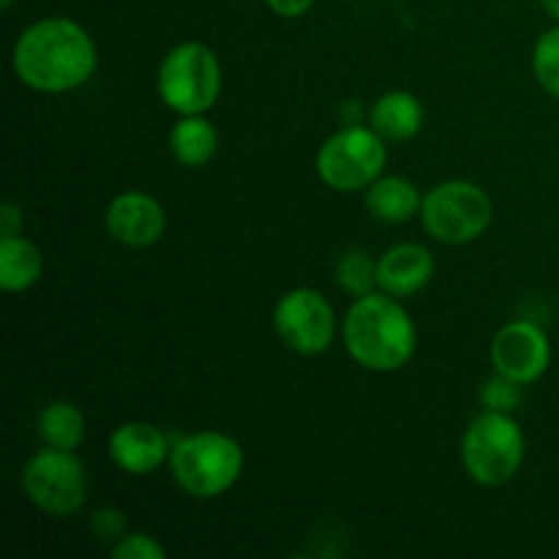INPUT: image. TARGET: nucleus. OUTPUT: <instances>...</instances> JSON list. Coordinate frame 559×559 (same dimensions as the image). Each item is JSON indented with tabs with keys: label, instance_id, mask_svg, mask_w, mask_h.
<instances>
[{
	"label": "nucleus",
	"instance_id": "1",
	"mask_svg": "<svg viewBox=\"0 0 559 559\" xmlns=\"http://www.w3.org/2000/svg\"><path fill=\"white\" fill-rule=\"evenodd\" d=\"M11 69L31 91L60 96L93 80L98 47L87 27L71 16H44L20 33L11 49Z\"/></svg>",
	"mask_w": 559,
	"mask_h": 559
},
{
	"label": "nucleus",
	"instance_id": "2",
	"mask_svg": "<svg viewBox=\"0 0 559 559\" xmlns=\"http://www.w3.org/2000/svg\"><path fill=\"white\" fill-rule=\"evenodd\" d=\"M342 344L360 369L391 374L418 353V328L399 298L380 289L353 298L342 317Z\"/></svg>",
	"mask_w": 559,
	"mask_h": 559
},
{
	"label": "nucleus",
	"instance_id": "3",
	"mask_svg": "<svg viewBox=\"0 0 559 559\" xmlns=\"http://www.w3.org/2000/svg\"><path fill=\"white\" fill-rule=\"evenodd\" d=\"M169 475L191 500H218L240 480L246 467L243 445L233 435L205 429L173 440Z\"/></svg>",
	"mask_w": 559,
	"mask_h": 559
},
{
	"label": "nucleus",
	"instance_id": "4",
	"mask_svg": "<svg viewBox=\"0 0 559 559\" xmlns=\"http://www.w3.org/2000/svg\"><path fill=\"white\" fill-rule=\"evenodd\" d=\"M222 60L202 41L175 44L158 63V98L175 115H207L222 98Z\"/></svg>",
	"mask_w": 559,
	"mask_h": 559
},
{
	"label": "nucleus",
	"instance_id": "5",
	"mask_svg": "<svg viewBox=\"0 0 559 559\" xmlns=\"http://www.w3.org/2000/svg\"><path fill=\"white\" fill-rule=\"evenodd\" d=\"M527 459V437L511 413L484 409L469 420L462 437L464 473L478 486L495 489L519 475Z\"/></svg>",
	"mask_w": 559,
	"mask_h": 559
},
{
	"label": "nucleus",
	"instance_id": "6",
	"mask_svg": "<svg viewBox=\"0 0 559 559\" xmlns=\"http://www.w3.org/2000/svg\"><path fill=\"white\" fill-rule=\"evenodd\" d=\"M388 167V142L371 126L347 123L333 131L314 158L317 178L338 194L366 191Z\"/></svg>",
	"mask_w": 559,
	"mask_h": 559
},
{
	"label": "nucleus",
	"instance_id": "7",
	"mask_svg": "<svg viewBox=\"0 0 559 559\" xmlns=\"http://www.w3.org/2000/svg\"><path fill=\"white\" fill-rule=\"evenodd\" d=\"M495 218V202L484 186L473 180H442L424 194L420 224L426 235L445 246H464L478 240Z\"/></svg>",
	"mask_w": 559,
	"mask_h": 559
},
{
	"label": "nucleus",
	"instance_id": "8",
	"mask_svg": "<svg viewBox=\"0 0 559 559\" xmlns=\"http://www.w3.org/2000/svg\"><path fill=\"white\" fill-rule=\"evenodd\" d=\"M20 484L27 502L44 516H76L87 502V469L74 451L44 445L25 462Z\"/></svg>",
	"mask_w": 559,
	"mask_h": 559
},
{
	"label": "nucleus",
	"instance_id": "9",
	"mask_svg": "<svg viewBox=\"0 0 559 559\" xmlns=\"http://www.w3.org/2000/svg\"><path fill=\"white\" fill-rule=\"evenodd\" d=\"M273 331L295 355L317 358L328 353L342 333L331 300L314 287H295L273 306Z\"/></svg>",
	"mask_w": 559,
	"mask_h": 559
},
{
	"label": "nucleus",
	"instance_id": "10",
	"mask_svg": "<svg viewBox=\"0 0 559 559\" xmlns=\"http://www.w3.org/2000/svg\"><path fill=\"white\" fill-rule=\"evenodd\" d=\"M489 355L497 374L519 385H533L549 371L551 342L538 322L511 320L495 333Z\"/></svg>",
	"mask_w": 559,
	"mask_h": 559
},
{
	"label": "nucleus",
	"instance_id": "11",
	"mask_svg": "<svg viewBox=\"0 0 559 559\" xmlns=\"http://www.w3.org/2000/svg\"><path fill=\"white\" fill-rule=\"evenodd\" d=\"M104 229L126 249H151L167 233V211L147 191H120L104 207Z\"/></svg>",
	"mask_w": 559,
	"mask_h": 559
},
{
	"label": "nucleus",
	"instance_id": "12",
	"mask_svg": "<svg viewBox=\"0 0 559 559\" xmlns=\"http://www.w3.org/2000/svg\"><path fill=\"white\" fill-rule=\"evenodd\" d=\"M107 453L120 473L142 478L169 462L173 440L151 420H126L109 435Z\"/></svg>",
	"mask_w": 559,
	"mask_h": 559
},
{
	"label": "nucleus",
	"instance_id": "13",
	"mask_svg": "<svg viewBox=\"0 0 559 559\" xmlns=\"http://www.w3.org/2000/svg\"><path fill=\"white\" fill-rule=\"evenodd\" d=\"M437 271V260L424 243L404 240L382 251L377 260V289L393 298H413L424 293Z\"/></svg>",
	"mask_w": 559,
	"mask_h": 559
},
{
	"label": "nucleus",
	"instance_id": "14",
	"mask_svg": "<svg viewBox=\"0 0 559 559\" xmlns=\"http://www.w3.org/2000/svg\"><path fill=\"white\" fill-rule=\"evenodd\" d=\"M426 109L409 91H388L369 107V126L385 142H407L420 134Z\"/></svg>",
	"mask_w": 559,
	"mask_h": 559
},
{
	"label": "nucleus",
	"instance_id": "15",
	"mask_svg": "<svg viewBox=\"0 0 559 559\" xmlns=\"http://www.w3.org/2000/svg\"><path fill=\"white\" fill-rule=\"evenodd\" d=\"M366 211L382 224H404L420 216L424 194L418 186L404 175H380L369 189L364 191Z\"/></svg>",
	"mask_w": 559,
	"mask_h": 559
},
{
	"label": "nucleus",
	"instance_id": "16",
	"mask_svg": "<svg viewBox=\"0 0 559 559\" xmlns=\"http://www.w3.org/2000/svg\"><path fill=\"white\" fill-rule=\"evenodd\" d=\"M169 151L183 167H205L218 153V129L207 115H178V123L169 131Z\"/></svg>",
	"mask_w": 559,
	"mask_h": 559
},
{
	"label": "nucleus",
	"instance_id": "17",
	"mask_svg": "<svg viewBox=\"0 0 559 559\" xmlns=\"http://www.w3.org/2000/svg\"><path fill=\"white\" fill-rule=\"evenodd\" d=\"M44 254L25 235L0 238V289L9 295L27 293L41 282Z\"/></svg>",
	"mask_w": 559,
	"mask_h": 559
},
{
	"label": "nucleus",
	"instance_id": "18",
	"mask_svg": "<svg viewBox=\"0 0 559 559\" xmlns=\"http://www.w3.org/2000/svg\"><path fill=\"white\" fill-rule=\"evenodd\" d=\"M87 418L74 402H49L38 413V437L44 445L60 448V451H76L85 442Z\"/></svg>",
	"mask_w": 559,
	"mask_h": 559
},
{
	"label": "nucleus",
	"instance_id": "19",
	"mask_svg": "<svg viewBox=\"0 0 559 559\" xmlns=\"http://www.w3.org/2000/svg\"><path fill=\"white\" fill-rule=\"evenodd\" d=\"M333 278H336L338 289L347 293L349 298H364L377 289V260L366 249L355 246L338 257Z\"/></svg>",
	"mask_w": 559,
	"mask_h": 559
},
{
	"label": "nucleus",
	"instance_id": "20",
	"mask_svg": "<svg viewBox=\"0 0 559 559\" xmlns=\"http://www.w3.org/2000/svg\"><path fill=\"white\" fill-rule=\"evenodd\" d=\"M533 76L540 91L559 98V22L538 36L533 47Z\"/></svg>",
	"mask_w": 559,
	"mask_h": 559
},
{
	"label": "nucleus",
	"instance_id": "21",
	"mask_svg": "<svg viewBox=\"0 0 559 559\" xmlns=\"http://www.w3.org/2000/svg\"><path fill=\"white\" fill-rule=\"evenodd\" d=\"M524 385H519V382L508 380V377L502 374H491L489 380L480 385V404H484V409H495V413H516L519 404H522L524 393H522Z\"/></svg>",
	"mask_w": 559,
	"mask_h": 559
},
{
	"label": "nucleus",
	"instance_id": "22",
	"mask_svg": "<svg viewBox=\"0 0 559 559\" xmlns=\"http://www.w3.org/2000/svg\"><path fill=\"white\" fill-rule=\"evenodd\" d=\"M109 557L112 559H167V549L158 544L156 535L151 533H126L123 538L115 540L109 546Z\"/></svg>",
	"mask_w": 559,
	"mask_h": 559
},
{
	"label": "nucleus",
	"instance_id": "23",
	"mask_svg": "<svg viewBox=\"0 0 559 559\" xmlns=\"http://www.w3.org/2000/svg\"><path fill=\"white\" fill-rule=\"evenodd\" d=\"M91 530L98 540L104 544H115V540L123 538L129 533V522H126V513L120 508H98L91 516Z\"/></svg>",
	"mask_w": 559,
	"mask_h": 559
},
{
	"label": "nucleus",
	"instance_id": "24",
	"mask_svg": "<svg viewBox=\"0 0 559 559\" xmlns=\"http://www.w3.org/2000/svg\"><path fill=\"white\" fill-rule=\"evenodd\" d=\"M314 3L317 0H265L267 9L282 20H300L314 9Z\"/></svg>",
	"mask_w": 559,
	"mask_h": 559
},
{
	"label": "nucleus",
	"instance_id": "25",
	"mask_svg": "<svg viewBox=\"0 0 559 559\" xmlns=\"http://www.w3.org/2000/svg\"><path fill=\"white\" fill-rule=\"evenodd\" d=\"M22 224H25V216H22V207L16 202L5 200L0 205V238H11V235H22Z\"/></svg>",
	"mask_w": 559,
	"mask_h": 559
},
{
	"label": "nucleus",
	"instance_id": "26",
	"mask_svg": "<svg viewBox=\"0 0 559 559\" xmlns=\"http://www.w3.org/2000/svg\"><path fill=\"white\" fill-rule=\"evenodd\" d=\"M540 9H544L551 20L559 22V0H540Z\"/></svg>",
	"mask_w": 559,
	"mask_h": 559
},
{
	"label": "nucleus",
	"instance_id": "27",
	"mask_svg": "<svg viewBox=\"0 0 559 559\" xmlns=\"http://www.w3.org/2000/svg\"><path fill=\"white\" fill-rule=\"evenodd\" d=\"M11 3H14V0H0V5H3V11H9Z\"/></svg>",
	"mask_w": 559,
	"mask_h": 559
}]
</instances>
